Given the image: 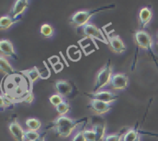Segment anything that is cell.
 <instances>
[{"mask_svg":"<svg viewBox=\"0 0 158 141\" xmlns=\"http://www.w3.org/2000/svg\"><path fill=\"white\" fill-rule=\"evenodd\" d=\"M49 102L56 108V107L58 106L60 104H61L64 101H63V98L62 96H60V95L54 94L49 97Z\"/></svg>","mask_w":158,"mask_h":141,"instance_id":"cell-25","label":"cell"},{"mask_svg":"<svg viewBox=\"0 0 158 141\" xmlns=\"http://www.w3.org/2000/svg\"><path fill=\"white\" fill-rule=\"evenodd\" d=\"M72 141H86L84 136V130H78V131L74 134L73 137L72 139Z\"/></svg>","mask_w":158,"mask_h":141,"instance_id":"cell-27","label":"cell"},{"mask_svg":"<svg viewBox=\"0 0 158 141\" xmlns=\"http://www.w3.org/2000/svg\"><path fill=\"white\" fill-rule=\"evenodd\" d=\"M26 74H27L28 77H29V79L32 81V82H35V81L39 78V77H40V73H39L36 67H34V68H32L31 70L26 71Z\"/></svg>","mask_w":158,"mask_h":141,"instance_id":"cell-24","label":"cell"},{"mask_svg":"<svg viewBox=\"0 0 158 141\" xmlns=\"http://www.w3.org/2000/svg\"><path fill=\"white\" fill-rule=\"evenodd\" d=\"M28 6H29V1L27 0H16L10 11L11 16L14 20H17L19 15H22L27 9Z\"/></svg>","mask_w":158,"mask_h":141,"instance_id":"cell-13","label":"cell"},{"mask_svg":"<svg viewBox=\"0 0 158 141\" xmlns=\"http://www.w3.org/2000/svg\"><path fill=\"white\" fill-rule=\"evenodd\" d=\"M17 22L18 20H14L11 15H2L0 18V29L2 30L8 29Z\"/></svg>","mask_w":158,"mask_h":141,"instance_id":"cell-16","label":"cell"},{"mask_svg":"<svg viewBox=\"0 0 158 141\" xmlns=\"http://www.w3.org/2000/svg\"><path fill=\"white\" fill-rule=\"evenodd\" d=\"M83 33L86 36V37H89L90 38H95L97 40H100V41L103 42V43H108L107 39L105 37L104 34L102 32V30L100 29H99L96 25H94V23H88L87 24L83 26Z\"/></svg>","mask_w":158,"mask_h":141,"instance_id":"cell-5","label":"cell"},{"mask_svg":"<svg viewBox=\"0 0 158 141\" xmlns=\"http://www.w3.org/2000/svg\"><path fill=\"white\" fill-rule=\"evenodd\" d=\"M115 7V6L111 5V6H103V7L98 8L95 9H90V10H81L77 11L74 12L69 18V21L71 25H73L75 27H80V26H84L85 25L89 23V20L93 15L102 11L106 10V9H110Z\"/></svg>","mask_w":158,"mask_h":141,"instance_id":"cell-2","label":"cell"},{"mask_svg":"<svg viewBox=\"0 0 158 141\" xmlns=\"http://www.w3.org/2000/svg\"><path fill=\"white\" fill-rule=\"evenodd\" d=\"M26 125L27 126L28 130L38 132V130H40V129L41 128L42 123L38 119H35V118H29V119H26Z\"/></svg>","mask_w":158,"mask_h":141,"instance_id":"cell-18","label":"cell"},{"mask_svg":"<svg viewBox=\"0 0 158 141\" xmlns=\"http://www.w3.org/2000/svg\"><path fill=\"white\" fill-rule=\"evenodd\" d=\"M124 132H120L118 133L107 134L105 136L103 141H121L124 136Z\"/></svg>","mask_w":158,"mask_h":141,"instance_id":"cell-23","label":"cell"},{"mask_svg":"<svg viewBox=\"0 0 158 141\" xmlns=\"http://www.w3.org/2000/svg\"><path fill=\"white\" fill-rule=\"evenodd\" d=\"M129 82L128 76L124 73H115L113 74L110 82V87L114 90L126 89Z\"/></svg>","mask_w":158,"mask_h":141,"instance_id":"cell-6","label":"cell"},{"mask_svg":"<svg viewBox=\"0 0 158 141\" xmlns=\"http://www.w3.org/2000/svg\"><path fill=\"white\" fill-rule=\"evenodd\" d=\"M88 95L91 99H97L107 103H111L118 99V95L108 90H100L96 92L89 93Z\"/></svg>","mask_w":158,"mask_h":141,"instance_id":"cell-8","label":"cell"},{"mask_svg":"<svg viewBox=\"0 0 158 141\" xmlns=\"http://www.w3.org/2000/svg\"><path fill=\"white\" fill-rule=\"evenodd\" d=\"M153 12L150 8L143 7L140 10L138 14L139 26L140 28H144L150 23L151 20H152Z\"/></svg>","mask_w":158,"mask_h":141,"instance_id":"cell-14","label":"cell"},{"mask_svg":"<svg viewBox=\"0 0 158 141\" xmlns=\"http://www.w3.org/2000/svg\"><path fill=\"white\" fill-rule=\"evenodd\" d=\"M112 75L113 68L110 60H109L107 63L103 65L97 72V75H96L95 85H94V89H93V92L100 91L102 88L110 84Z\"/></svg>","mask_w":158,"mask_h":141,"instance_id":"cell-3","label":"cell"},{"mask_svg":"<svg viewBox=\"0 0 158 141\" xmlns=\"http://www.w3.org/2000/svg\"><path fill=\"white\" fill-rule=\"evenodd\" d=\"M35 141H46V133H44V134L43 133V134L40 136V137Z\"/></svg>","mask_w":158,"mask_h":141,"instance_id":"cell-29","label":"cell"},{"mask_svg":"<svg viewBox=\"0 0 158 141\" xmlns=\"http://www.w3.org/2000/svg\"><path fill=\"white\" fill-rule=\"evenodd\" d=\"M0 50L2 55L4 57H12V59H17V55L14 50L13 44L9 40H1L0 41Z\"/></svg>","mask_w":158,"mask_h":141,"instance_id":"cell-12","label":"cell"},{"mask_svg":"<svg viewBox=\"0 0 158 141\" xmlns=\"http://www.w3.org/2000/svg\"><path fill=\"white\" fill-rule=\"evenodd\" d=\"M88 107L97 115L105 114L111 109L110 103L97 99H90Z\"/></svg>","mask_w":158,"mask_h":141,"instance_id":"cell-9","label":"cell"},{"mask_svg":"<svg viewBox=\"0 0 158 141\" xmlns=\"http://www.w3.org/2000/svg\"><path fill=\"white\" fill-rule=\"evenodd\" d=\"M93 130L97 135V141H103L106 133V123L105 122H97L93 125Z\"/></svg>","mask_w":158,"mask_h":141,"instance_id":"cell-15","label":"cell"},{"mask_svg":"<svg viewBox=\"0 0 158 141\" xmlns=\"http://www.w3.org/2000/svg\"><path fill=\"white\" fill-rule=\"evenodd\" d=\"M139 136H140V133L137 129H131L125 133L123 137V141H135Z\"/></svg>","mask_w":158,"mask_h":141,"instance_id":"cell-20","label":"cell"},{"mask_svg":"<svg viewBox=\"0 0 158 141\" xmlns=\"http://www.w3.org/2000/svg\"><path fill=\"white\" fill-rule=\"evenodd\" d=\"M69 109H70L69 104L67 102H66V101H64L61 104H60L58 106L56 107V110L60 114V116H65L66 113H68Z\"/></svg>","mask_w":158,"mask_h":141,"instance_id":"cell-22","label":"cell"},{"mask_svg":"<svg viewBox=\"0 0 158 141\" xmlns=\"http://www.w3.org/2000/svg\"><path fill=\"white\" fill-rule=\"evenodd\" d=\"M135 141H140V136H138V137H137V139H136V140Z\"/></svg>","mask_w":158,"mask_h":141,"instance_id":"cell-31","label":"cell"},{"mask_svg":"<svg viewBox=\"0 0 158 141\" xmlns=\"http://www.w3.org/2000/svg\"><path fill=\"white\" fill-rule=\"evenodd\" d=\"M40 133L37 131H32V130H27L25 131L24 139L25 141H35L40 137Z\"/></svg>","mask_w":158,"mask_h":141,"instance_id":"cell-21","label":"cell"},{"mask_svg":"<svg viewBox=\"0 0 158 141\" xmlns=\"http://www.w3.org/2000/svg\"><path fill=\"white\" fill-rule=\"evenodd\" d=\"M85 119H73L66 116H60L54 119L49 128L53 130L60 137L67 138L79 125L84 122Z\"/></svg>","mask_w":158,"mask_h":141,"instance_id":"cell-1","label":"cell"},{"mask_svg":"<svg viewBox=\"0 0 158 141\" xmlns=\"http://www.w3.org/2000/svg\"><path fill=\"white\" fill-rule=\"evenodd\" d=\"M84 136L86 141H97V135L93 129L84 130Z\"/></svg>","mask_w":158,"mask_h":141,"instance_id":"cell-26","label":"cell"},{"mask_svg":"<svg viewBox=\"0 0 158 141\" xmlns=\"http://www.w3.org/2000/svg\"><path fill=\"white\" fill-rule=\"evenodd\" d=\"M145 133V134L151 135V136H156V137H158V133Z\"/></svg>","mask_w":158,"mask_h":141,"instance_id":"cell-30","label":"cell"},{"mask_svg":"<svg viewBox=\"0 0 158 141\" xmlns=\"http://www.w3.org/2000/svg\"><path fill=\"white\" fill-rule=\"evenodd\" d=\"M134 41L138 47L143 50H151L153 40L151 35L143 29H137L134 33Z\"/></svg>","mask_w":158,"mask_h":141,"instance_id":"cell-4","label":"cell"},{"mask_svg":"<svg viewBox=\"0 0 158 141\" xmlns=\"http://www.w3.org/2000/svg\"><path fill=\"white\" fill-rule=\"evenodd\" d=\"M0 69L2 73L6 74H12L14 73V69L7 59L3 55L0 56Z\"/></svg>","mask_w":158,"mask_h":141,"instance_id":"cell-17","label":"cell"},{"mask_svg":"<svg viewBox=\"0 0 158 141\" xmlns=\"http://www.w3.org/2000/svg\"><path fill=\"white\" fill-rule=\"evenodd\" d=\"M110 49L116 54H122L126 51V45L119 35H111L106 33Z\"/></svg>","mask_w":158,"mask_h":141,"instance_id":"cell-7","label":"cell"},{"mask_svg":"<svg viewBox=\"0 0 158 141\" xmlns=\"http://www.w3.org/2000/svg\"><path fill=\"white\" fill-rule=\"evenodd\" d=\"M9 130L11 135L15 141H25L24 133L25 130H23L22 126L17 122L15 119L12 120L9 125Z\"/></svg>","mask_w":158,"mask_h":141,"instance_id":"cell-11","label":"cell"},{"mask_svg":"<svg viewBox=\"0 0 158 141\" xmlns=\"http://www.w3.org/2000/svg\"><path fill=\"white\" fill-rule=\"evenodd\" d=\"M40 33L45 37V38H51L54 35V29L50 24L44 23L40 27Z\"/></svg>","mask_w":158,"mask_h":141,"instance_id":"cell-19","label":"cell"},{"mask_svg":"<svg viewBox=\"0 0 158 141\" xmlns=\"http://www.w3.org/2000/svg\"><path fill=\"white\" fill-rule=\"evenodd\" d=\"M56 94L62 97H68L73 92V85L66 80H57L54 85Z\"/></svg>","mask_w":158,"mask_h":141,"instance_id":"cell-10","label":"cell"},{"mask_svg":"<svg viewBox=\"0 0 158 141\" xmlns=\"http://www.w3.org/2000/svg\"><path fill=\"white\" fill-rule=\"evenodd\" d=\"M33 100H34V95L33 94H32V91H30V92L26 96V98H25V101H26V102H28V103H32Z\"/></svg>","mask_w":158,"mask_h":141,"instance_id":"cell-28","label":"cell"}]
</instances>
